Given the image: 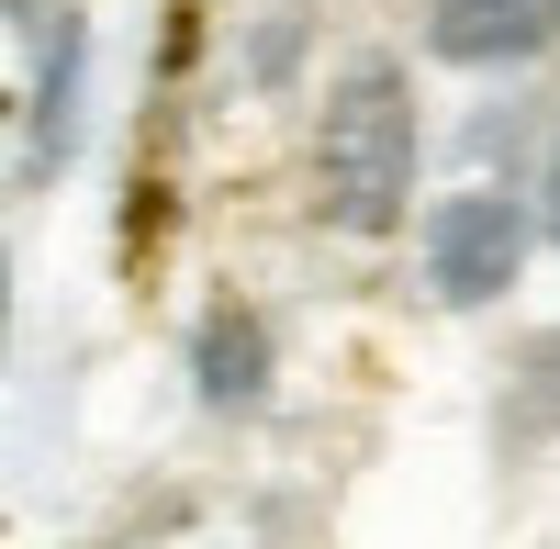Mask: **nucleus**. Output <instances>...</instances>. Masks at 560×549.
I'll return each instance as SVG.
<instances>
[{
	"mask_svg": "<svg viewBox=\"0 0 560 549\" xmlns=\"http://www.w3.org/2000/svg\"><path fill=\"white\" fill-rule=\"evenodd\" d=\"M258 382H269L258 314H213V326H202V393H213V404H258Z\"/></svg>",
	"mask_w": 560,
	"mask_h": 549,
	"instance_id": "obj_4",
	"label": "nucleus"
},
{
	"mask_svg": "<svg viewBox=\"0 0 560 549\" xmlns=\"http://www.w3.org/2000/svg\"><path fill=\"white\" fill-rule=\"evenodd\" d=\"M516 258H527V213L504 191H448L427 213V281H438V303H493L504 281H516Z\"/></svg>",
	"mask_w": 560,
	"mask_h": 549,
	"instance_id": "obj_2",
	"label": "nucleus"
},
{
	"mask_svg": "<svg viewBox=\"0 0 560 549\" xmlns=\"http://www.w3.org/2000/svg\"><path fill=\"white\" fill-rule=\"evenodd\" d=\"M560 34V0H438L427 45L459 68H504V57H538V45Z\"/></svg>",
	"mask_w": 560,
	"mask_h": 549,
	"instance_id": "obj_3",
	"label": "nucleus"
},
{
	"mask_svg": "<svg viewBox=\"0 0 560 549\" xmlns=\"http://www.w3.org/2000/svg\"><path fill=\"white\" fill-rule=\"evenodd\" d=\"M549 191H560V157H549Z\"/></svg>",
	"mask_w": 560,
	"mask_h": 549,
	"instance_id": "obj_5",
	"label": "nucleus"
},
{
	"mask_svg": "<svg viewBox=\"0 0 560 549\" xmlns=\"http://www.w3.org/2000/svg\"><path fill=\"white\" fill-rule=\"evenodd\" d=\"M314 191H325V224H348V236H393L404 224V202H415V102L382 57L325 90Z\"/></svg>",
	"mask_w": 560,
	"mask_h": 549,
	"instance_id": "obj_1",
	"label": "nucleus"
}]
</instances>
